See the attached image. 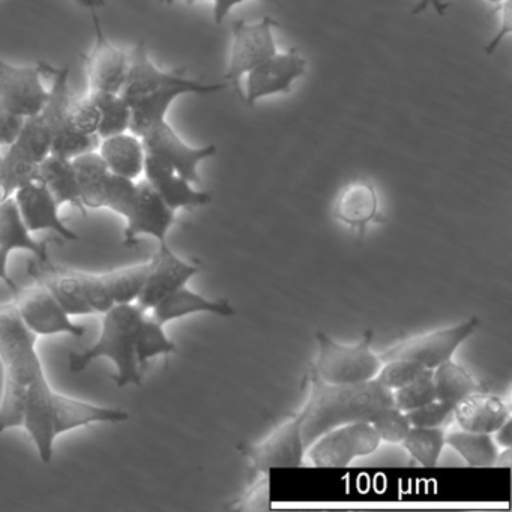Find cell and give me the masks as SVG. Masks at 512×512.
<instances>
[{
	"instance_id": "cell-1",
	"label": "cell",
	"mask_w": 512,
	"mask_h": 512,
	"mask_svg": "<svg viewBox=\"0 0 512 512\" xmlns=\"http://www.w3.org/2000/svg\"><path fill=\"white\" fill-rule=\"evenodd\" d=\"M26 269L35 283L53 293L71 317L101 316L115 305L136 302L149 274V260L98 274L32 257Z\"/></svg>"
},
{
	"instance_id": "cell-2",
	"label": "cell",
	"mask_w": 512,
	"mask_h": 512,
	"mask_svg": "<svg viewBox=\"0 0 512 512\" xmlns=\"http://www.w3.org/2000/svg\"><path fill=\"white\" fill-rule=\"evenodd\" d=\"M187 70L163 71L152 62L146 41H137L130 53L127 79L121 97L131 109L130 131L136 136L167 121L172 104L182 95H212L226 89V83H203L188 79Z\"/></svg>"
},
{
	"instance_id": "cell-3",
	"label": "cell",
	"mask_w": 512,
	"mask_h": 512,
	"mask_svg": "<svg viewBox=\"0 0 512 512\" xmlns=\"http://www.w3.org/2000/svg\"><path fill=\"white\" fill-rule=\"evenodd\" d=\"M308 398L299 410L305 448L326 431L350 422L370 421L380 409L392 404V392L379 380L361 383H328L310 365Z\"/></svg>"
},
{
	"instance_id": "cell-4",
	"label": "cell",
	"mask_w": 512,
	"mask_h": 512,
	"mask_svg": "<svg viewBox=\"0 0 512 512\" xmlns=\"http://www.w3.org/2000/svg\"><path fill=\"white\" fill-rule=\"evenodd\" d=\"M37 341V335L23 323L14 302L0 304V364L4 370L0 436L11 428H22L28 389L46 376Z\"/></svg>"
},
{
	"instance_id": "cell-5",
	"label": "cell",
	"mask_w": 512,
	"mask_h": 512,
	"mask_svg": "<svg viewBox=\"0 0 512 512\" xmlns=\"http://www.w3.org/2000/svg\"><path fill=\"white\" fill-rule=\"evenodd\" d=\"M101 331L98 340L83 352L71 353L68 367L73 374L82 373L92 362L109 359L115 365L112 379L118 388L142 385L143 370L137 362L136 341L146 311L136 304L115 305L101 314Z\"/></svg>"
},
{
	"instance_id": "cell-6",
	"label": "cell",
	"mask_w": 512,
	"mask_h": 512,
	"mask_svg": "<svg viewBox=\"0 0 512 512\" xmlns=\"http://www.w3.org/2000/svg\"><path fill=\"white\" fill-rule=\"evenodd\" d=\"M373 329H367L356 344L337 343L325 332H317L319 358L313 365L320 379L328 383H361L374 379L382 367L373 352Z\"/></svg>"
},
{
	"instance_id": "cell-7",
	"label": "cell",
	"mask_w": 512,
	"mask_h": 512,
	"mask_svg": "<svg viewBox=\"0 0 512 512\" xmlns=\"http://www.w3.org/2000/svg\"><path fill=\"white\" fill-rule=\"evenodd\" d=\"M44 74L52 76V88L49 89V98L40 112L41 118L49 127L52 134V152L58 157L73 158L86 152L97 151L100 145V137L83 136L70 130L67 124V110L73 100V92L70 88V68H56L47 62L41 61Z\"/></svg>"
},
{
	"instance_id": "cell-8",
	"label": "cell",
	"mask_w": 512,
	"mask_h": 512,
	"mask_svg": "<svg viewBox=\"0 0 512 512\" xmlns=\"http://www.w3.org/2000/svg\"><path fill=\"white\" fill-rule=\"evenodd\" d=\"M478 326V317H470L454 326L415 335L385 350L382 355H379L380 361L409 359V361L418 362L428 370H434L443 362L452 359L458 347L475 334Z\"/></svg>"
},
{
	"instance_id": "cell-9",
	"label": "cell",
	"mask_w": 512,
	"mask_h": 512,
	"mask_svg": "<svg viewBox=\"0 0 512 512\" xmlns=\"http://www.w3.org/2000/svg\"><path fill=\"white\" fill-rule=\"evenodd\" d=\"M373 425L368 421L350 422L332 428L314 440L307 451L317 467L349 466L355 458L368 457L380 446Z\"/></svg>"
},
{
	"instance_id": "cell-10",
	"label": "cell",
	"mask_w": 512,
	"mask_h": 512,
	"mask_svg": "<svg viewBox=\"0 0 512 512\" xmlns=\"http://www.w3.org/2000/svg\"><path fill=\"white\" fill-rule=\"evenodd\" d=\"M275 26L277 22L268 16L259 22L248 23L245 20H238L233 23L226 80L235 86L236 94L241 98L242 76L278 52L274 38Z\"/></svg>"
},
{
	"instance_id": "cell-11",
	"label": "cell",
	"mask_w": 512,
	"mask_h": 512,
	"mask_svg": "<svg viewBox=\"0 0 512 512\" xmlns=\"http://www.w3.org/2000/svg\"><path fill=\"white\" fill-rule=\"evenodd\" d=\"M13 302L23 323L37 337L64 334L80 338L85 335L86 329L74 323L73 317L43 284L34 281L32 286H20Z\"/></svg>"
},
{
	"instance_id": "cell-12",
	"label": "cell",
	"mask_w": 512,
	"mask_h": 512,
	"mask_svg": "<svg viewBox=\"0 0 512 512\" xmlns=\"http://www.w3.org/2000/svg\"><path fill=\"white\" fill-rule=\"evenodd\" d=\"M91 16L94 23V46L88 55H83V65L88 77V94H121L127 79L130 53L115 46L107 38L97 10H92Z\"/></svg>"
},
{
	"instance_id": "cell-13",
	"label": "cell",
	"mask_w": 512,
	"mask_h": 512,
	"mask_svg": "<svg viewBox=\"0 0 512 512\" xmlns=\"http://www.w3.org/2000/svg\"><path fill=\"white\" fill-rule=\"evenodd\" d=\"M140 139L146 155L160 158L191 184L200 182V164L217 154L215 145L200 146V148L188 145L167 121L149 128L140 136Z\"/></svg>"
},
{
	"instance_id": "cell-14",
	"label": "cell",
	"mask_w": 512,
	"mask_h": 512,
	"mask_svg": "<svg viewBox=\"0 0 512 512\" xmlns=\"http://www.w3.org/2000/svg\"><path fill=\"white\" fill-rule=\"evenodd\" d=\"M307 68L308 62L305 61L299 49L293 47L283 53L277 52L253 70L248 71L242 100L247 106L254 107L262 98L289 94L293 83L304 77Z\"/></svg>"
},
{
	"instance_id": "cell-15",
	"label": "cell",
	"mask_w": 512,
	"mask_h": 512,
	"mask_svg": "<svg viewBox=\"0 0 512 512\" xmlns=\"http://www.w3.org/2000/svg\"><path fill=\"white\" fill-rule=\"evenodd\" d=\"M307 452L302 439V419L296 413L290 421L278 425L265 440L242 446V454L260 472L280 467H301Z\"/></svg>"
},
{
	"instance_id": "cell-16",
	"label": "cell",
	"mask_w": 512,
	"mask_h": 512,
	"mask_svg": "<svg viewBox=\"0 0 512 512\" xmlns=\"http://www.w3.org/2000/svg\"><path fill=\"white\" fill-rule=\"evenodd\" d=\"M41 62L17 67L0 58V103L23 118L38 115L43 110L49 89L44 88Z\"/></svg>"
},
{
	"instance_id": "cell-17",
	"label": "cell",
	"mask_w": 512,
	"mask_h": 512,
	"mask_svg": "<svg viewBox=\"0 0 512 512\" xmlns=\"http://www.w3.org/2000/svg\"><path fill=\"white\" fill-rule=\"evenodd\" d=\"M200 268L185 262L173 253L167 242L158 244V251L149 259V274L136 304L143 310H154L167 296L175 293L199 274Z\"/></svg>"
},
{
	"instance_id": "cell-18",
	"label": "cell",
	"mask_w": 512,
	"mask_h": 512,
	"mask_svg": "<svg viewBox=\"0 0 512 512\" xmlns=\"http://www.w3.org/2000/svg\"><path fill=\"white\" fill-rule=\"evenodd\" d=\"M176 221V212L164 203L148 181L137 182V196L130 215L125 218L124 247L134 248L142 236H151L158 244L167 242V235Z\"/></svg>"
},
{
	"instance_id": "cell-19",
	"label": "cell",
	"mask_w": 512,
	"mask_h": 512,
	"mask_svg": "<svg viewBox=\"0 0 512 512\" xmlns=\"http://www.w3.org/2000/svg\"><path fill=\"white\" fill-rule=\"evenodd\" d=\"M50 428L58 439L61 434L94 424H119L130 419L127 410L100 406L80 398L70 397L52 389L49 397Z\"/></svg>"
},
{
	"instance_id": "cell-20",
	"label": "cell",
	"mask_w": 512,
	"mask_h": 512,
	"mask_svg": "<svg viewBox=\"0 0 512 512\" xmlns=\"http://www.w3.org/2000/svg\"><path fill=\"white\" fill-rule=\"evenodd\" d=\"M14 200L26 227L32 233L50 230L64 241H79L77 232L62 220L59 215L61 206L43 182L34 181L23 185L14 193Z\"/></svg>"
},
{
	"instance_id": "cell-21",
	"label": "cell",
	"mask_w": 512,
	"mask_h": 512,
	"mask_svg": "<svg viewBox=\"0 0 512 512\" xmlns=\"http://www.w3.org/2000/svg\"><path fill=\"white\" fill-rule=\"evenodd\" d=\"M143 175L164 203L175 212L179 209L200 208L212 202V196L208 191L196 190L190 181L160 158L146 155Z\"/></svg>"
},
{
	"instance_id": "cell-22",
	"label": "cell",
	"mask_w": 512,
	"mask_h": 512,
	"mask_svg": "<svg viewBox=\"0 0 512 512\" xmlns=\"http://www.w3.org/2000/svg\"><path fill=\"white\" fill-rule=\"evenodd\" d=\"M452 416L461 430L493 434L511 418V410L496 395L476 391L455 404Z\"/></svg>"
},
{
	"instance_id": "cell-23",
	"label": "cell",
	"mask_w": 512,
	"mask_h": 512,
	"mask_svg": "<svg viewBox=\"0 0 512 512\" xmlns=\"http://www.w3.org/2000/svg\"><path fill=\"white\" fill-rule=\"evenodd\" d=\"M100 157L113 175L137 181L143 175L146 152L142 139L131 131L101 139Z\"/></svg>"
},
{
	"instance_id": "cell-24",
	"label": "cell",
	"mask_w": 512,
	"mask_h": 512,
	"mask_svg": "<svg viewBox=\"0 0 512 512\" xmlns=\"http://www.w3.org/2000/svg\"><path fill=\"white\" fill-rule=\"evenodd\" d=\"M334 215L341 223L365 227L379 215V197L376 188L367 179L349 182L338 194Z\"/></svg>"
},
{
	"instance_id": "cell-25",
	"label": "cell",
	"mask_w": 512,
	"mask_h": 512,
	"mask_svg": "<svg viewBox=\"0 0 512 512\" xmlns=\"http://www.w3.org/2000/svg\"><path fill=\"white\" fill-rule=\"evenodd\" d=\"M154 319L158 322L166 323L173 320L182 319V317L191 316V314L208 313L217 314L221 317L235 316L236 310L227 299H206L205 296L193 292L187 286L176 290L172 295L160 302L154 308Z\"/></svg>"
},
{
	"instance_id": "cell-26",
	"label": "cell",
	"mask_w": 512,
	"mask_h": 512,
	"mask_svg": "<svg viewBox=\"0 0 512 512\" xmlns=\"http://www.w3.org/2000/svg\"><path fill=\"white\" fill-rule=\"evenodd\" d=\"M38 181L46 185L47 190L52 193L61 208L64 205H71L79 209L83 217L88 215L86 214L88 209L83 205L82 196H80L73 161L50 154L38 167Z\"/></svg>"
},
{
	"instance_id": "cell-27",
	"label": "cell",
	"mask_w": 512,
	"mask_h": 512,
	"mask_svg": "<svg viewBox=\"0 0 512 512\" xmlns=\"http://www.w3.org/2000/svg\"><path fill=\"white\" fill-rule=\"evenodd\" d=\"M0 248L5 253L26 251L32 257L40 260H49V242L38 241L32 236L31 230L26 227L14 197L0 203Z\"/></svg>"
},
{
	"instance_id": "cell-28",
	"label": "cell",
	"mask_w": 512,
	"mask_h": 512,
	"mask_svg": "<svg viewBox=\"0 0 512 512\" xmlns=\"http://www.w3.org/2000/svg\"><path fill=\"white\" fill-rule=\"evenodd\" d=\"M80 196L86 209H104L110 172L98 151L86 152L73 158Z\"/></svg>"
},
{
	"instance_id": "cell-29",
	"label": "cell",
	"mask_w": 512,
	"mask_h": 512,
	"mask_svg": "<svg viewBox=\"0 0 512 512\" xmlns=\"http://www.w3.org/2000/svg\"><path fill=\"white\" fill-rule=\"evenodd\" d=\"M446 445L458 452L461 458L472 467H488L497 464L499 448L493 434L475 431H452L446 434Z\"/></svg>"
},
{
	"instance_id": "cell-30",
	"label": "cell",
	"mask_w": 512,
	"mask_h": 512,
	"mask_svg": "<svg viewBox=\"0 0 512 512\" xmlns=\"http://www.w3.org/2000/svg\"><path fill=\"white\" fill-rule=\"evenodd\" d=\"M433 383L437 400L454 406L472 392L481 391V385L470 376L469 371L452 359L434 368Z\"/></svg>"
},
{
	"instance_id": "cell-31",
	"label": "cell",
	"mask_w": 512,
	"mask_h": 512,
	"mask_svg": "<svg viewBox=\"0 0 512 512\" xmlns=\"http://www.w3.org/2000/svg\"><path fill=\"white\" fill-rule=\"evenodd\" d=\"M401 445L421 466L436 467L446 445V433L442 427H410Z\"/></svg>"
},
{
	"instance_id": "cell-32",
	"label": "cell",
	"mask_w": 512,
	"mask_h": 512,
	"mask_svg": "<svg viewBox=\"0 0 512 512\" xmlns=\"http://www.w3.org/2000/svg\"><path fill=\"white\" fill-rule=\"evenodd\" d=\"M176 352L178 347L175 341L167 337L163 323L158 322L154 317L151 319L145 317L136 341V356L140 368L146 370L152 359L160 355L170 356Z\"/></svg>"
},
{
	"instance_id": "cell-33",
	"label": "cell",
	"mask_w": 512,
	"mask_h": 512,
	"mask_svg": "<svg viewBox=\"0 0 512 512\" xmlns=\"http://www.w3.org/2000/svg\"><path fill=\"white\" fill-rule=\"evenodd\" d=\"M10 146L37 164L49 157L52 152V134L40 113L25 119L19 136Z\"/></svg>"
},
{
	"instance_id": "cell-34",
	"label": "cell",
	"mask_w": 512,
	"mask_h": 512,
	"mask_svg": "<svg viewBox=\"0 0 512 512\" xmlns=\"http://www.w3.org/2000/svg\"><path fill=\"white\" fill-rule=\"evenodd\" d=\"M100 110V128L98 137L116 136L130 131L131 109L127 101L119 94H89Z\"/></svg>"
},
{
	"instance_id": "cell-35",
	"label": "cell",
	"mask_w": 512,
	"mask_h": 512,
	"mask_svg": "<svg viewBox=\"0 0 512 512\" xmlns=\"http://www.w3.org/2000/svg\"><path fill=\"white\" fill-rule=\"evenodd\" d=\"M433 400H436L433 370H428V368H425L412 382L392 391V404L403 412H409V410L416 409V407Z\"/></svg>"
},
{
	"instance_id": "cell-36",
	"label": "cell",
	"mask_w": 512,
	"mask_h": 512,
	"mask_svg": "<svg viewBox=\"0 0 512 512\" xmlns=\"http://www.w3.org/2000/svg\"><path fill=\"white\" fill-rule=\"evenodd\" d=\"M67 124L70 130L83 136H98L100 110L91 95L73 97L67 110Z\"/></svg>"
},
{
	"instance_id": "cell-37",
	"label": "cell",
	"mask_w": 512,
	"mask_h": 512,
	"mask_svg": "<svg viewBox=\"0 0 512 512\" xmlns=\"http://www.w3.org/2000/svg\"><path fill=\"white\" fill-rule=\"evenodd\" d=\"M368 422L373 425L380 440L388 443H401L409 428L412 427L406 412L398 409L394 404L380 409Z\"/></svg>"
},
{
	"instance_id": "cell-38",
	"label": "cell",
	"mask_w": 512,
	"mask_h": 512,
	"mask_svg": "<svg viewBox=\"0 0 512 512\" xmlns=\"http://www.w3.org/2000/svg\"><path fill=\"white\" fill-rule=\"evenodd\" d=\"M424 370L425 368L418 362L409 361V359H391V361L382 362L376 379L392 392L412 382Z\"/></svg>"
},
{
	"instance_id": "cell-39",
	"label": "cell",
	"mask_w": 512,
	"mask_h": 512,
	"mask_svg": "<svg viewBox=\"0 0 512 512\" xmlns=\"http://www.w3.org/2000/svg\"><path fill=\"white\" fill-rule=\"evenodd\" d=\"M454 412V404L433 400L406 412L412 427H443Z\"/></svg>"
},
{
	"instance_id": "cell-40",
	"label": "cell",
	"mask_w": 512,
	"mask_h": 512,
	"mask_svg": "<svg viewBox=\"0 0 512 512\" xmlns=\"http://www.w3.org/2000/svg\"><path fill=\"white\" fill-rule=\"evenodd\" d=\"M269 508V478L268 472L262 478L257 479L244 496L239 497L233 509L238 511H262Z\"/></svg>"
},
{
	"instance_id": "cell-41",
	"label": "cell",
	"mask_w": 512,
	"mask_h": 512,
	"mask_svg": "<svg viewBox=\"0 0 512 512\" xmlns=\"http://www.w3.org/2000/svg\"><path fill=\"white\" fill-rule=\"evenodd\" d=\"M25 119L0 103V146L8 148L17 139Z\"/></svg>"
},
{
	"instance_id": "cell-42",
	"label": "cell",
	"mask_w": 512,
	"mask_h": 512,
	"mask_svg": "<svg viewBox=\"0 0 512 512\" xmlns=\"http://www.w3.org/2000/svg\"><path fill=\"white\" fill-rule=\"evenodd\" d=\"M493 14H500V29L496 35H494L493 40L485 46V53L487 55H491V53L496 52L499 44L502 43L503 38L511 35L512 32V0H505L503 4H500L499 7H494L493 10L490 11V16Z\"/></svg>"
},
{
	"instance_id": "cell-43",
	"label": "cell",
	"mask_w": 512,
	"mask_h": 512,
	"mask_svg": "<svg viewBox=\"0 0 512 512\" xmlns=\"http://www.w3.org/2000/svg\"><path fill=\"white\" fill-rule=\"evenodd\" d=\"M16 191V181H14L13 175H11L10 167H8L4 154L0 152V203H4L5 200L14 197Z\"/></svg>"
},
{
	"instance_id": "cell-44",
	"label": "cell",
	"mask_w": 512,
	"mask_h": 512,
	"mask_svg": "<svg viewBox=\"0 0 512 512\" xmlns=\"http://www.w3.org/2000/svg\"><path fill=\"white\" fill-rule=\"evenodd\" d=\"M244 2H248V0H214V22L221 25L229 16L230 11L238 5L244 4ZM265 2L277 4L278 0H265Z\"/></svg>"
},
{
	"instance_id": "cell-45",
	"label": "cell",
	"mask_w": 512,
	"mask_h": 512,
	"mask_svg": "<svg viewBox=\"0 0 512 512\" xmlns=\"http://www.w3.org/2000/svg\"><path fill=\"white\" fill-rule=\"evenodd\" d=\"M449 7H451L449 0H419L416 7L412 10V16H419V14L431 8L437 16L443 17L448 14Z\"/></svg>"
},
{
	"instance_id": "cell-46",
	"label": "cell",
	"mask_w": 512,
	"mask_h": 512,
	"mask_svg": "<svg viewBox=\"0 0 512 512\" xmlns=\"http://www.w3.org/2000/svg\"><path fill=\"white\" fill-rule=\"evenodd\" d=\"M8 262H10V254L5 253V251L0 248V281H2L14 295V293L20 289V286L13 280L10 272H8Z\"/></svg>"
},
{
	"instance_id": "cell-47",
	"label": "cell",
	"mask_w": 512,
	"mask_h": 512,
	"mask_svg": "<svg viewBox=\"0 0 512 512\" xmlns=\"http://www.w3.org/2000/svg\"><path fill=\"white\" fill-rule=\"evenodd\" d=\"M511 427L512 421L511 418L502 425V427L497 428L494 431V442H496L497 446H502V448H511L512 446V436H511Z\"/></svg>"
},
{
	"instance_id": "cell-48",
	"label": "cell",
	"mask_w": 512,
	"mask_h": 512,
	"mask_svg": "<svg viewBox=\"0 0 512 512\" xmlns=\"http://www.w3.org/2000/svg\"><path fill=\"white\" fill-rule=\"evenodd\" d=\"M82 7L88 8L89 11L98 10V8L106 7L107 0H77Z\"/></svg>"
},
{
	"instance_id": "cell-49",
	"label": "cell",
	"mask_w": 512,
	"mask_h": 512,
	"mask_svg": "<svg viewBox=\"0 0 512 512\" xmlns=\"http://www.w3.org/2000/svg\"><path fill=\"white\" fill-rule=\"evenodd\" d=\"M161 4L172 5L175 2H187V4H196V2H209V0H160ZM214 2V0H212Z\"/></svg>"
},
{
	"instance_id": "cell-50",
	"label": "cell",
	"mask_w": 512,
	"mask_h": 512,
	"mask_svg": "<svg viewBox=\"0 0 512 512\" xmlns=\"http://www.w3.org/2000/svg\"><path fill=\"white\" fill-rule=\"evenodd\" d=\"M485 2H488V4L493 5L494 7H499L500 4H503L505 0H485Z\"/></svg>"
},
{
	"instance_id": "cell-51",
	"label": "cell",
	"mask_w": 512,
	"mask_h": 512,
	"mask_svg": "<svg viewBox=\"0 0 512 512\" xmlns=\"http://www.w3.org/2000/svg\"><path fill=\"white\" fill-rule=\"evenodd\" d=\"M0 148H2V146H0Z\"/></svg>"
}]
</instances>
